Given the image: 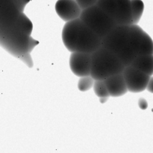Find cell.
<instances>
[{
    "label": "cell",
    "instance_id": "6da1fadb",
    "mask_svg": "<svg viewBox=\"0 0 153 153\" xmlns=\"http://www.w3.org/2000/svg\"><path fill=\"white\" fill-rule=\"evenodd\" d=\"M62 40L71 52L93 53L102 44L100 37L80 18L67 22L62 30Z\"/></svg>",
    "mask_w": 153,
    "mask_h": 153
},
{
    "label": "cell",
    "instance_id": "7a4b0ae2",
    "mask_svg": "<svg viewBox=\"0 0 153 153\" xmlns=\"http://www.w3.org/2000/svg\"><path fill=\"white\" fill-rule=\"evenodd\" d=\"M102 46L114 54L125 66L131 65L137 57L128 34V25H117L102 40Z\"/></svg>",
    "mask_w": 153,
    "mask_h": 153
},
{
    "label": "cell",
    "instance_id": "3957f363",
    "mask_svg": "<svg viewBox=\"0 0 153 153\" xmlns=\"http://www.w3.org/2000/svg\"><path fill=\"white\" fill-rule=\"evenodd\" d=\"M91 76L95 80H105L114 75L122 73L126 66L111 51L100 46L91 53Z\"/></svg>",
    "mask_w": 153,
    "mask_h": 153
},
{
    "label": "cell",
    "instance_id": "277c9868",
    "mask_svg": "<svg viewBox=\"0 0 153 153\" xmlns=\"http://www.w3.org/2000/svg\"><path fill=\"white\" fill-rule=\"evenodd\" d=\"M80 19L95 32L101 40L113 31L118 25L111 16L97 4L82 10Z\"/></svg>",
    "mask_w": 153,
    "mask_h": 153
},
{
    "label": "cell",
    "instance_id": "5b68a950",
    "mask_svg": "<svg viewBox=\"0 0 153 153\" xmlns=\"http://www.w3.org/2000/svg\"><path fill=\"white\" fill-rule=\"evenodd\" d=\"M128 34L137 56L153 54V40L137 24L128 25Z\"/></svg>",
    "mask_w": 153,
    "mask_h": 153
},
{
    "label": "cell",
    "instance_id": "8992f818",
    "mask_svg": "<svg viewBox=\"0 0 153 153\" xmlns=\"http://www.w3.org/2000/svg\"><path fill=\"white\" fill-rule=\"evenodd\" d=\"M123 75L128 91L131 93H140L145 91L151 77L131 65L126 66Z\"/></svg>",
    "mask_w": 153,
    "mask_h": 153
},
{
    "label": "cell",
    "instance_id": "52a82bcc",
    "mask_svg": "<svg viewBox=\"0 0 153 153\" xmlns=\"http://www.w3.org/2000/svg\"><path fill=\"white\" fill-rule=\"evenodd\" d=\"M92 58L91 53L72 52L70 57V67L73 74L79 77L91 76Z\"/></svg>",
    "mask_w": 153,
    "mask_h": 153
},
{
    "label": "cell",
    "instance_id": "ba28073f",
    "mask_svg": "<svg viewBox=\"0 0 153 153\" xmlns=\"http://www.w3.org/2000/svg\"><path fill=\"white\" fill-rule=\"evenodd\" d=\"M55 10L59 17L65 22L80 18L82 12L76 0H58L55 4Z\"/></svg>",
    "mask_w": 153,
    "mask_h": 153
},
{
    "label": "cell",
    "instance_id": "9c48e42d",
    "mask_svg": "<svg viewBox=\"0 0 153 153\" xmlns=\"http://www.w3.org/2000/svg\"><path fill=\"white\" fill-rule=\"evenodd\" d=\"M104 81L111 97H121L128 91L123 73L110 76Z\"/></svg>",
    "mask_w": 153,
    "mask_h": 153
},
{
    "label": "cell",
    "instance_id": "30bf717a",
    "mask_svg": "<svg viewBox=\"0 0 153 153\" xmlns=\"http://www.w3.org/2000/svg\"><path fill=\"white\" fill-rule=\"evenodd\" d=\"M116 22L118 25L133 24L131 0H117Z\"/></svg>",
    "mask_w": 153,
    "mask_h": 153
},
{
    "label": "cell",
    "instance_id": "8fae6325",
    "mask_svg": "<svg viewBox=\"0 0 153 153\" xmlns=\"http://www.w3.org/2000/svg\"><path fill=\"white\" fill-rule=\"evenodd\" d=\"M131 65L152 76L153 75V54L137 55Z\"/></svg>",
    "mask_w": 153,
    "mask_h": 153
},
{
    "label": "cell",
    "instance_id": "7c38bea8",
    "mask_svg": "<svg viewBox=\"0 0 153 153\" xmlns=\"http://www.w3.org/2000/svg\"><path fill=\"white\" fill-rule=\"evenodd\" d=\"M97 4L116 20L117 0H98Z\"/></svg>",
    "mask_w": 153,
    "mask_h": 153
},
{
    "label": "cell",
    "instance_id": "4fadbf2b",
    "mask_svg": "<svg viewBox=\"0 0 153 153\" xmlns=\"http://www.w3.org/2000/svg\"><path fill=\"white\" fill-rule=\"evenodd\" d=\"M132 11V23L137 24L144 10V4L142 0H131Z\"/></svg>",
    "mask_w": 153,
    "mask_h": 153
},
{
    "label": "cell",
    "instance_id": "5bb4252c",
    "mask_svg": "<svg viewBox=\"0 0 153 153\" xmlns=\"http://www.w3.org/2000/svg\"><path fill=\"white\" fill-rule=\"evenodd\" d=\"M19 27L22 33L27 34V35H31L33 30V24L23 12L19 14Z\"/></svg>",
    "mask_w": 153,
    "mask_h": 153
},
{
    "label": "cell",
    "instance_id": "9a60e30c",
    "mask_svg": "<svg viewBox=\"0 0 153 153\" xmlns=\"http://www.w3.org/2000/svg\"><path fill=\"white\" fill-rule=\"evenodd\" d=\"M93 88H94V91L96 95L100 98L110 97L108 90L104 80H95Z\"/></svg>",
    "mask_w": 153,
    "mask_h": 153
},
{
    "label": "cell",
    "instance_id": "2e32d148",
    "mask_svg": "<svg viewBox=\"0 0 153 153\" xmlns=\"http://www.w3.org/2000/svg\"><path fill=\"white\" fill-rule=\"evenodd\" d=\"M95 79L91 76H87L81 77L78 82V88L80 91L85 92L91 90L94 87Z\"/></svg>",
    "mask_w": 153,
    "mask_h": 153
},
{
    "label": "cell",
    "instance_id": "e0dca14e",
    "mask_svg": "<svg viewBox=\"0 0 153 153\" xmlns=\"http://www.w3.org/2000/svg\"><path fill=\"white\" fill-rule=\"evenodd\" d=\"M76 1H77L78 4L80 6L82 10H85L91 6L97 4L98 0H76Z\"/></svg>",
    "mask_w": 153,
    "mask_h": 153
},
{
    "label": "cell",
    "instance_id": "ac0fdd59",
    "mask_svg": "<svg viewBox=\"0 0 153 153\" xmlns=\"http://www.w3.org/2000/svg\"><path fill=\"white\" fill-rule=\"evenodd\" d=\"M138 105L142 110H145V109L147 108L148 107V103L146 100L143 98H140L138 101Z\"/></svg>",
    "mask_w": 153,
    "mask_h": 153
},
{
    "label": "cell",
    "instance_id": "d6986e66",
    "mask_svg": "<svg viewBox=\"0 0 153 153\" xmlns=\"http://www.w3.org/2000/svg\"><path fill=\"white\" fill-rule=\"evenodd\" d=\"M146 90H147L149 92L153 94V77L151 76L150 79H149V82H148L147 87H146Z\"/></svg>",
    "mask_w": 153,
    "mask_h": 153
},
{
    "label": "cell",
    "instance_id": "ffe728a7",
    "mask_svg": "<svg viewBox=\"0 0 153 153\" xmlns=\"http://www.w3.org/2000/svg\"><path fill=\"white\" fill-rule=\"evenodd\" d=\"M108 100V97H102V98H100V102L102 103H104L107 102Z\"/></svg>",
    "mask_w": 153,
    "mask_h": 153
}]
</instances>
